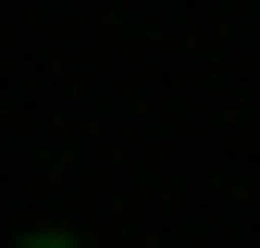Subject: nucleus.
Segmentation results:
<instances>
[{
  "mask_svg": "<svg viewBox=\"0 0 260 248\" xmlns=\"http://www.w3.org/2000/svg\"><path fill=\"white\" fill-rule=\"evenodd\" d=\"M13 248H75V236H13Z\"/></svg>",
  "mask_w": 260,
  "mask_h": 248,
  "instance_id": "1",
  "label": "nucleus"
}]
</instances>
